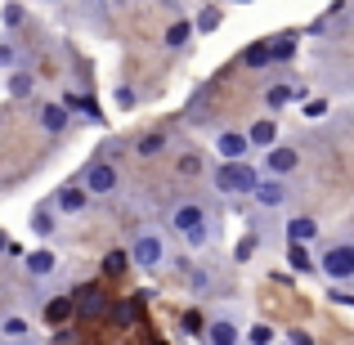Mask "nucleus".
Listing matches in <instances>:
<instances>
[{
  "label": "nucleus",
  "mask_w": 354,
  "mask_h": 345,
  "mask_svg": "<svg viewBox=\"0 0 354 345\" xmlns=\"http://www.w3.org/2000/svg\"><path fill=\"white\" fill-rule=\"evenodd\" d=\"M166 225L180 233L193 251H202L207 242H216V216H211L202 202H175V207L166 211Z\"/></svg>",
  "instance_id": "obj_1"
},
{
  "label": "nucleus",
  "mask_w": 354,
  "mask_h": 345,
  "mask_svg": "<svg viewBox=\"0 0 354 345\" xmlns=\"http://www.w3.org/2000/svg\"><path fill=\"white\" fill-rule=\"evenodd\" d=\"M211 184H216L225 198H251V189L260 184V166L251 162V157H242V162H220L216 175H211Z\"/></svg>",
  "instance_id": "obj_2"
},
{
  "label": "nucleus",
  "mask_w": 354,
  "mask_h": 345,
  "mask_svg": "<svg viewBox=\"0 0 354 345\" xmlns=\"http://www.w3.org/2000/svg\"><path fill=\"white\" fill-rule=\"evenodd\" d=\"M126 256H130V265H135V269H144V274H157V269L166 265V256H171V247H166V233L139 229Z\"/></svg>",
  "instance_id": "obj_3"
},
{
  "label": "nucleus",
  "mask_w": 354,
  "mask_h": 345,
  "mask_svg": "<svg viewBox=\"0 0 354 345\" xmlns=\"http://www.w3.org/2000/svg\"><path fill=\"white\" fill-rule=\"evenodd\" d=\"M242 314L238 310H211V319L198 328L202 345H242Z\"/></svg>",
  "instance_id": "obj_4"
},
{
  "label": "nucleus",
  "mask_w": 354,
  "mask_h": 345,
  "mask_svg": "<svg viewBox=\"0 0 354 345\" xmlns=\"http://www.w3.org/2000/svg\"><path fill=\"white\" fill-rule=\"evenodd\" d=\"M319 269H323V278H332V283H350L354 278V238L328 242V247L319 251Z\"/></svg>",
  "instance_id": "obj_5"
},
{
  "label": "nucleus",
  "mask_w": 354,
  "mask_h": 345,
  "mask_svg": "<svg viewBox=\"0 0 354 345\" xmlns=\"http://www.w3.org/2000/svg\"><path fill=\"white\" fill-rule=\"evenodd\" d=\"M81 184H86L90 198H113L121 189V175H117V166L108 162V157H95V162L86 166V175H81Z\"/></svg>",
  "instance_id": "obj_6"
},
{
  "label": "nucleus",
  "mask_w": 354,
  "mask_h": 345,
  "mask_svg": "<svg viewBox=\"0 0 354 345\" xmlns=\"http://www.w3.org/2000/svg\"><path fill=\"white\" fill-rule=\"evenodd\" d=\"M251 198H256L260 211H278V207H287V202H292V184L278 180V175H260V184L251 189Z\"/></svg>",
  "instance_id": "obj_7"
},
{
  "label": "nucleus",
  "mask_w": 354,
  "mask_h": 345,
  "mask_svg": "<svg viewBox=\"0 0 354 345\" xmlns=\"http://www.w3.org/2000/svg\"><path fill=\"white\" fill-rule=\"evenodd\" d=\"M50 207L59 211V216H81V211L90 207V193H86V184H81V180H72V184H59V189H54V198H50Z\"/></svg>",
  "instance_id": "obj_8"
},
{
  "label": "nucleus",
  "mask_w": 354,
  "mask_h": 345,
  "mask_svg": "<svg viewBox=\"0 0 354 345\" xmlns=\"http://www.w3.org/2000/svg\"><path fill=\"white\" fill-rule=\"evenodd\" d=\"M296 166H301V153H296L292 144H274V148H265V166H260V175H278V180H287Z\"/></svg>",
  "instance_id": "obj_9"
},
{
  "label": "nucleus",
  "mask_w": 354,
  "mask_h": 345,
  "mask_svg": "<svg viewBox=\"0 0 354 345\" xmlns=\"http://www.w3.org/2000/svg\"><path fill=\"white\" fill-rule=\"evenodd\" d=\"M216 153H220V162H242V157H251V144H247L242 130H220L216 135Z\"/></svg>",
  "instance_id": "obj_10"
},
{
  "label": "nucleus",
  "mask_w": 354,
  "mask_h": 345,
  "mask_svg": "<svg viewBox=\"0 0 354 345\" xmlns=\"http://www.w3.org/2000/svg\"><path fill=\"white\" fill-rule=\"evenodd\" d=\"M36 121H41L45 135H63V130L72 126V108L68 104H41L36 108Z\"/></svg>",
  "instance_id": "obj_11"
},
{
  "label": "nucleus",
  "mask_w": 354,
  "mask_h": 345,
  "mask_svg": "<svg viewBox=\"0 0 354 345\" xmlns=\"http://www.w3.org/2000/svg\"><path fill=\"white\" fill-rule=\"evenodd\" d=\"M54 269H59V256H54L50 247H36V251H27V256H23V274L27 278H50Z\"/></svg>",
  "instance_id": "obj_12"
},
{
  "label": "nucleus",
  "mask_w": 354,
  "mask_h": 345,
  "mask_svg": "<svg viewBox=\"0 0 354 345\" xmlns=\"http://www.w3.org/2000/svg\"><path fill=\"white\" fill-rule=\"evenodd\" d=\"M242 135H247L251 153H256V148H274V144H278V121H274V117H260V121H251Z\"/></svg>",
  "instance_id": "obj_13"
},
{
  "label": "nucleus",
  "mask_w": 354,
  "mask_h": 345,
  "mask_svg": "<svg viewBox=\"0 0 354 345\" xmlns=\"http://www.w3.org/2000/svg\"><path fill=\"white\" fill-rule=\"evenodd\" d=\"M0 337L9 345L32 341V319H27V314H0Z\"/></svg>",
  "instance_id": "obj_14"
},
{
  "label": "nucleus",
  "mask_w": 354,
  "mask_h": 345,
  "mask_svg": "<svg viewBox=\"0 0 354 345\" xmlns=\"http://www.w3.org/2000/svg\"><path fill=\"white\" fill-rule=\"evenodd\" d=\"M296 50H301V36L283 32V36H269V63H292Z\"/></svg>",
  "instance_id": "obj_15"
},
{
  "label": "nucleus",
  "mask_w": 354,
  "mask_h": 345,
  "mask_svg": "<svg viewBox=\"0 0 354 345\" xmlns=\"http://www.w3.org/2000/svg\"><path fill=\"white\" fill-rule=\"evenodd\" d=\"M287 242H319V220L314 216H292L287 220Z\"/></svg>",
  "instance_id": "obj_16"
},
{
  "label": "nucleus",
  "mask_w": 354,
  "mask_h": 345,
  "mask_svg": "<svg viewBox=\"0 0 354 345\" xmlns=\"http://www.w3.org/2000/svg\"><path fill=\"white\" fill-rule=\"evenodd\" d=\"M220 23H225V9H220V5H202V9H198V18H193V36H211V32H220Z\"/></svg>",
  "instance_id": "obj_17"
},
{
  "label": "nucleus",
  "mask_w": 354,
  "mask_h": 345,
  "mask_svg": "<svg viewBox=\"0 0 354 345\" xmlns=\"http://www.w3.org/2000/svg\"><path fill=\"white\" fill-rule=\"evenodd\" d=\"M27 225H32L36 238H54V229H59V211L45 202V207H36V211H32V220H27Z\"/></svg>",
  "instance_id": "obj_18"
},
{
  "label": "nucleus",
  "mask_w": 354,
  "mask_h": 345,
  "mask_svg": "<svg viewBox=\"0 0 354 345\" xmlns=\"http://www.w3.org/2000/svg\"><path fill=\"white\" fill-rule=\"evenodd\" d=\"M287 265L296 274H310L314 269V256H310V242H287Z\"/></svg>",
  "instance_id": "obj_19"
},
{
  "label": "nucleus",
  "mask_w": 354,
  "mask_h": 345,
  "mask_svg": "<svg viewBox=\"0 0 354 345\" xmlns=\"http://www.w3.org/2000/svg\"><path fill=\"white\" fill-rule=\"evenodd\" d=\"M77 305H81V314H104L108 310V296L99 292V287H81V292H77Z\"/></svg>",
  "instance_id": "obj_20"
},
{
  "label": "nucleus",
  "mask_w": 354,
  "mask_h": 345,
  "mask_svg": "<svg viewBox=\"0 0 354 345\" xmlns=\"http://www.w3.org/2000/svg\"><path fill=\"white\" fill-rule=\"evenodd\" d=\"M189 36H193V23H189V18H180V23L166 27L162 41H166V50H184V45H189Z\"/></svg>",
  "instance_id": "obj_21"
},
{
  "label": "nucleus",
  "mask_w": 354,
  "mask_h": 345,
  "mask_svg": "<svg viewBox=\"0 0 354 345\" xmlns=\"http://www.w3.org/2000/svg\"><path fill=\"white\" fill-rule=\"evenodd\" d=\"M32 90H36V77H32V72L9 68V95H14V99H27Z\"/></svg>",
  "instance_id": "obj_22"
},
{
  "label": "nucleus",
  "mask_w": 354,
  "mask_h": 345,
  "mask_svg": "<svg viewBox=\"0 0 354 345\" xmlns=\"http://www.w3.org/2000/svg\"><path fill=\"white\" fill-rule=\"evenodd\" d=\"M292 99H296V86H269V90H265V108H269V113L287 108Z\"/></svg>",
  "instance_id": "obj_23"
},
{
  "label": "nucleus",
  "mask_w": 354,
  "mask_h": 345,
  "mask_svg": "<svg viewBox=\"0 0 354 345\" xmlns=\"http://www.w3.org/2000/svg\"><path fill=\"white\" fill-rule=\"evenodd\" d=\"M162 148H166V135H162V130H153V135H144L135 144V157H144V162H148V157H157Z\"/></svg>",
  "instance_id": "obj_24"
},
{
  "label": "nucleus",
  "mask_w": 354,
  "mask_h": 345,
  "mask_svg": "<svg viewBox=\"0 0 354 345\" xmlns=\"http://www.w3.org/2000/svg\"><path fill=\"white\" fill-rule=\"evenodd\" d=\"M242 337H247L251 345H274V341H278V332L269 328V323H251V328H242Z\"/></svg>",
  "instance_id": "obj_25"
},
{
  "label": "nucleus",
  "mask_w": 354,
  "mask_h": 345,
  "mask_svg": "<svg viewBox=\"0 0 354 345\" xmlns=\"http://www.w3.org/2000/svg\"><path fill=\"white\" fill-rule=\"evenodd\" d=\"M242 63H247V68H269V41H256V45H247Z\"/></svg>",
  "instance_id": "obj_26"
},
{
  "label": "nucleus",
  "mask_w": 354,
  "mask_h": 345,
  "mask_svg": "<svg viewBox=\"0 0 354 345\" xmlns=\"http://www.w3.org/2000/svg\"><path fill=\"white\" fill-rule=\"evenodd\" d=\"M126 265H130V256H126V251H108V256H104V278L126 274Z\"/></svg>",
  "instance_id": "obj_27"
},
{
  "label": "nucleus",
  "mask_w": 354,
  "mask_h": 345,
  "mask_svg": "<svg viewBox=\"0 0 354 345\" xmlns=\"http://www.w3.org/2000/svg\"><path fill=\"white\" fill-rule=\"evenodd\" d=\"M68 314H72V296H59V301L45 305V319H50V323H63Z\"/></svg>",
  "instance_id": "obj_28"
},
{
  "label": "nucleus",
  "mask_w": 354,
  "mask_h": 345,
  "mask_svg": "<svg viewBox=\"0 0 354 345\" xmlns=\"http://www.w3.org/2000/svg\"><path fill=\"white\" fill-rule=\"evenodd\" d=\"M256 247H260V233H247V238L234 247V260H238V265H247V260L256 256Z\"/></svg>",
  "instance_id": "obj_29"
},
{
  "label": "nucleus",
  "mask_w": 354,
  "mask_h": 345,
  "mask_svg": "<svg viewBox=\"0 0 354 345\" xmlns=\"http://www.w3.org/2000/svg\"><path fill=\"white\" fill-rule=\"evenodd\" d=\"M27 18V9H23V0H9L5 5V27H18Z\"/></svg>",
  "instance_id": "obj_30"
},
{
  "label": "nucleus",
  "mask_w": 354,
  "mask_h": 345,
  "mask_svg": "<svg viewBox=\"0 0 354 345\" xmlns=\"http://www.w3.org/2000/svg\"><path fill=\"white\" fill-rule=\"evenodd\" d=\"M305 117H310V121L328 117V99H310V104H305Z\"/></svg>",
  "instance_id": "obj_31"
},
{
  "label": "nucleus",
  "mask_w": 354,
  "mask_h": 345,
  "mask_svg": "<svg viewBox=\"0 0 354 345\" xmlns=\"http://www.w3.org/2000/svg\"><path fill=\"white\" fill-rule=\"evenodd\" d=\"M14 63H18V50L9 41H0V68H14Z\"/></svg>",
  "instance_id": "obj_32"
},
{
  "label": "nucleus",
  "mask_w": 354,
  "mask_h": 345,
  "mask_svg": "<svg viewBox=\"0 0 354 345\" xmlns=\"http://www.w3.org/2000/svg\"><path fill=\"white\" fill-rule=\"evenodd\" d=\"M292 345H314V341L305 337V332H292Z\"/></svg>",
  "instance_id": "obj_33"
},
{
  "label": "nucleus",
  "mask_w": 354,
  "mask_h": 345,
  "mask_svg": "<svg viewBox=\"0 0 354 345\" xmlns=\"http://www.w3.org/2000/svg\"><path fill=\"white\" fill-rule=\"evenodd\" d=\"M9 247V238H5V229H0V251H5Z\"/></svg>",
  "instance_id": "obj_34"
},
{
  "label": "nucleus",
  "mask_w": 354,
  "mask_h": 345,
  "mask_svg": "<svg viewBox=\"0 0 354 345\" xmlns=\"http://www.w3.org/2000/svg\"><path fill=\"white\" fill-rule=\"evenodd\" d=\"M36 5H59V0H36Z\"/></svg>",
  "instance_id": "obj_35"
},
{
  "label": "nucleus",
  "mask_w": 354,
  "mask_h": 345,
  "mask_svg": "<svg viewBox=\"0 0 354 345\" xmlns=\"http://www.w3.org/2000/svg\"><path fill=\"white\" fill-rule=\"evenodd\" d=\"M5 117H9V113H5V108H0V126H5Z\"/></svg>",
  "instance_id": "obj_36"
},
{
  "label": "nucleus",
  "mask_w": 354,
  "mask_h": 345,
  "mask_svg": "<svg viewBox=\"0 0 354 345\" xmlns=\"http://www.w3.org/2000/svg\"><path fill=\"white\" fill-rule=\"evenodd\" d=\"M234 5H251V0H234Z\"/></svg>",
  "instance_id": "obj_37"
},
{
  "label": "nucleus",
  "mask_w": 354,
  "mask_h": 345,
  "mask_svg": "<svg viewBox=\"0 0 354 345\" xmlns=\"http://www.w3.org/2000/svg\"><path fill=\"white\" fill-rule=\"evenodd\" d=\"M278 345H292V341H278Z\"/></svg>",
  "instance_id": "obj_38"
}]
</instances>
